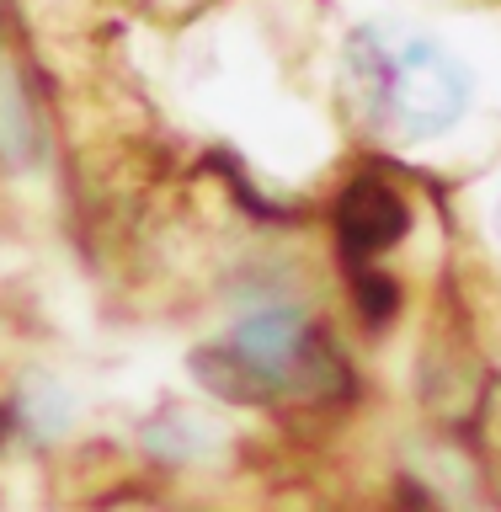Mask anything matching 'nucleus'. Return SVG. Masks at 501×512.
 <instances>
[{"instance_id":"obj_1","label":"nucleus","mask_w":501,"mask_h":512,"mask_svg":"<svg viewBox=\"0 0 501 512\" xmlns=\"http://www.w3.org/2000/svg\"><path fill=\"white\" fill-rule=\"evenodd\" d=\"M192 368L224 400H278V395H331L342 363L299 304H262L240 326L192 358Z\"/></svg>"},{"instance_id":"obj_2","label":"nucleus","mask_w":501,"mask_h":512,"mask_svg":"<svg viewBox=\"0 0 501 512\" xmlns=\"http://www.w3.org/2000/svg\"><path fill=\"white\" fill-rule=\"evenodd\" d=\"M464 102H470V75L438 43H411L406 54H395L390 112L384 118L400 123V134H411V139L443 134V128L459 123Z\"/></svg>"},{"instance_id":"obj_3","label":"nucleus","mask_w":501,"mask_h":512,"mask_svg":"<svg viewBox=\"0 0 501 512\" xmlns=\"http://www.w3.org/2000/svg\"><path fill=\"white\" fill-rule=\"evenodd\" d=\"M406 203H400L395 187H384L379 176H363V182H352L342 192V203H336V235H342V251L352 267L374 262L395 246L400 235H406Z\"/></svg>"},{"instance_id":"obj_4","label":"nucleus","mask_w":501,"mask_h":512,"mask_svg":"<svg viewBox=\"0 0 501 512\" xmlns=\"http://www.w3.org/2000/svg\"><path fill=\"white\" fill-rule=\"evenodd\" d=\"M347 80H352V96L368 118H384L390 112V80H395V48L379 38V32H358L347 43Z\"/></svg>"}]
</instances>
